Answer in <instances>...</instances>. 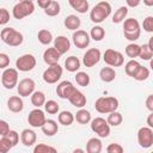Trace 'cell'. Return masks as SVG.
I'll use <instances>...</instances> for the list:
<instances>
[{"label":"cell","instance_id":"24","mask_svg":"<svg viewBox=\"0 0 153 153\" xmlns=\"http://www.w3.org/2000/svg\"><path fill=\"white\" fill-rule=\"evenodd\" d=\"M102 141L98 137H91L86 143V152L87 153H100L102 152Z\"/></svg>","mask_w":153,"mask_h":153},{"label":"cell","instance_id":"6","mask_svg":"<svg viewBox=\"0 0 153 153\" xmlns=\"http://www.w3.org/2000/svg\"><path fill=\"white\" fill-rule=\"evenodd\" d=\"M91 130L99 137H108L110 135V124L103 117H96L91 121Z\"/></svg>","mask_w":153,"mask_h":153},{"label":"cell","instance_id":"12","mask_svg":"<svg viewBox=\"0 0 153 153\" xmlns=\"http://www.w3.org/2000/svg\"><path fill=\"white\" fill-rule=\"evenodd\" d=\"M45 121H47L45 115L39 108L31 110L29 116H27V122L33 128H42V126L45 123Z\"/></svg>","mask_w":153,"mask_h":153},{"label":"cell","instance_id":"25","mask_svg":"<svg viewBox=\"0 0 153 153\" xmlns=\"http://www.w3.org/2000/svg\"><path fill=\"white\" fill-rule=\"evenodd\" d=\"M80 65H81V62L76 56H69L65 61V68L71 73H74L76 71H79Z\"/></svg>","mask_w":153,"mask_h":153},{"label":"cell","instance_id":"39","mask_svg":"<svg viewBox=\"0 0 153 153\" xmlns=\"http://www.w3.org/2000/svg\"><path fill=\"white\" fill-rule=\"evenodd\" d=\"M148 76H149V71H148V68L145 67V66H140V68L137 69V72L135 73V75H134L133 78H134L135 80H137V81H143V80H146Z\"/></svg>","mask_w":153,"mask_h":153},{"label":"cell","instance_id":"32","mask_svg":"<svg viewBox=\"0 0 153 153\" xmlns=\"http://www.w3.org/2000/svg\"><path fill=\"white\" fill-rule=\"evenodd\" d=\"M37 38H38V41H39L41 44H43V45H48V44L53 41V35H51V32H50L49 30H47V29H42V30L38 31Z\"/></svg>","mask_w":153,"mask_h":153},{"label":"cell","instance_id":"28","mask_svg":"<svg viewBox=\"0 0 153 153\" xmlns=\"http://www.w3.org/2000/svg\"><path fill=\"white\" fill-rule=\"evenodd\" d=\"M45 94L42 91H35L31 94V103L35 108H41L45 104Z\"/></svg>","mask_w":153,"mask_h":153},{"label":"cell","instance_id":"57","mask_svg":"<svg viewBox=\"0 0 153 153\" xmlns=\"http://www.w3.org/2000/svg\"><path fill=\"white\" fill-rule=\"evenodd\" d=\"M73 152H74V153H76V152H84V149H80V148H78V149H74Z\"/></svg>","mask_w":153,"mask_h":153},{"label":"cell","instance_id":"22","mask_svg":"<svg viewBox=\"0 0 153 153\" xmlns=\"http://www.w3.org/2000/svg\"><path fill=\"white\" fill-rule=\"evenodd\" d=\"M63 24H65V26H66L68 30H74V31H76V30L80 27V25H81V20H80V18L76 17L75 14H69V16H67V17L65 18Z\"/></svg>","mask_w":153,"mask_h":153},{"label":"cell","instance_id":"2","mask_svg":"<svg viewBox=\"0 0 153 153\" xmlns=\"http://www.w3.org/2000/svg\"><path fill=\"white\" fill-rule=\"evenodd\" d=\"M123 35L128 41H136L140 38L141 35V29H140V23L135 18H128L124 20L123 24Z\"/></svg>","mask_w":153,"mask_h":153},{"label":"cell","instance_id":"55","mask_svg":"<svg viewBox=\"0 0 153 153\" xmlns=\"http://www.w3.org/2000/svg\"><path fill=\"white\" fill-rule=\"evenodd\" d=\"M147 44H148V47L151 48V50L153 51V36L149 38V41H148V43H147Z\"/></svg>","mask_w":153,"mask_h":153},{"label":"cell","instance_id":"10","mask_svg":"<svg viewBox=\"0 0 153 153\" xmlns=\"http://www.w3.org/2000/svg\"><path fill=\"white\" fill-rule=\"evenodd\" d=\"M61 76H62V67L59 63L49 66L43 72V80L47 84H55L60 80Z\"/></svg>","mask_w":153,"mask_h":153},{"label":"cell","instance_id":"50","mask_svg":"<svg viewBox=\"0 0 153 153\" xmlns=\"http://www.w3.org/2000/svg\"><path fill=\"white\" fill-rule=\"evenodd\" d=\"M146 108L153 112V94H149L147 98H146Z\"/></svg>","mask_w":153,"mask_h":153},{"label":"cell","instance_id":"33","mask_svg":"<svg viewBox=\"0 0 153 153\" xmlns=\"http://www.w3.org/2000/svg\"><path fill=\"white\" fill-rule=\"evenodd\" d=\"M140 63L136 61V60H130V61H128L127 63H126V66H124V71H126V74L127 75H129V76H134L135 75V73L137 72V69L140 68Z\"/></svg>","mask_w":153,"mask_h":153},{"label":"cell","instance_id":"40","mask_svg":"<svg viewBox=\"0 0 153 153\" xmlns=\"http://www.w3.org/2000/svg\"><path fill=\"white\" fill-rule=\"evenodd\" d=\"M13 147H14L13 143L11 142V140H10L6 135L1 136V139H0V152H1V153H6V152H8L10 149H12Z\"/></svg>","mask_w":153,"mask_h":153},{"label":"cell","instance_id":"3","mask_svg":"<svg viewBox=\"0 0 153 153\" xmlns=\"http://www.w3.org/2000/svg\"><path fill=\"white\" fill-rule=\"evenodd\" d=\"M0 37L4 43H6L7 45H11V47H18L24 41L23 35L13 27H4L0 32Z\"/></svg>","mask_w":153,"mask_h":153},{"label":"cell","instance_id":"5","mask_svg":"<svg viewBox=\"0 0 153 153\" xmlns=\"http://www.w3.org/2000/svg\"><path fill=\"white\" fill-rule=\"evenodd\" d=\"M35 11V5L32 1H19L14 5L12 10V14L16 19H23L30 14H32Z\"/></svg>","mask_w":153,"mask_h":153},{"label":"cell","instance_id":"21","mask_svg":"<svg viewBox=\"0 0 153 153\" xmlns=\"http://www.w3.org/2000/svg\"><path fill=\"white\" fill-rule=\"evenodd\" d=\"M7 108L12 112H20L24 108V103H23V99L20 98V96L19 97L18 96L10 97L7 100Z\"/></svg>","mask_w":153,"mask_h":153},{"label":"cell","instance_id":"58","mask_svg":"<svg viewBox=\"0 0 153 153\" xmlns=\"http://www.w3.org/2000/svg\"><path fill=\"white\" fill-rule=\"evenodd\" d=\"M20 1H26V0H20ZM27 1H32V0H27Z\"/></svg>","mask_w":153,"mask_h":153},{"label":"cell","instance_id":"45","mask_svg":"<svg viewBox=\"0 0 153 153\" xmlns=\"http://www.w3.org/2000/svg\"><path fill=\"white\" fill-rule=\"evenodd\" d=\"M124 149L120 143H110L106 147V152L108 153H122Z\"/></svg>","mask_w":153,"mask_h":153},{"label":"cell","instance_id":"30","mask_svg":"<svg viewBox=\"0 0 153 153\" xmlns=\"http://www.w3.org/2000/svg\"><path fill=\"white\" fill-rule=\"evenodd\" d=\"M57 120H59V123L62 124V126H71L73 123V121L75 120L74 115L71 112V111H61L57 116Z\"/></svg>","mask_w":153,"mask_h":153},{"label":"cell","instance_id":"15","mask_svg":"<svg viewBox=\"0 0 153 153\" xmlns=\"http://www.w3.org/2000/svg\"><path fill=\"white\" fill-rule=\"evenodd\" d=\"M72 39H73V43L76 48L79 49H85L86 47H88L90 44V39H91V36L84 31V30H76L73 36H72Z\"/></svg>","mask_w":153,"mask_h":153},{"label":"cell","instance_id":"11","mask_svg":"<svg viewBox=\"0 0 153 153\" xmlns=\"http://www.w3.org/2000/svg\"><path fill=\"white\" fill-rule=\"evenodd\" d=\"M137 142L142 148H149L153 145V130L151 127H142L137 131Z\"/></svg>","mask_w":153,"mask_h":153},{"label":"cell","instance_id":"14","mask_svg":"<svg viewBox=\"0 0 153 153\" xmlns=\"http://www.w3.org/2000/svg\"><path fill=\"white\" fill-rule=\"evenodd\" d=\"M100 57H102V55H100V50L98 48H90L84 54L82 63L85 65V67H93L94 65H97L99 62Z\"/></svg>","mask_w":153,"mask_h":153},{"label":"cell","instance_id":"1","mask_svg":"<svg viewBox=\"0 0 153 153\" xmlns=\"http://www.w3.org/2000/svg\"><path fill=\"white\" fill-rule=\"evenodd\" d=\"M111 13V5L108 1H100L98 2L90 12V19L96 23L99 24L102 23L104 19H106Z\"/></svg>","mask_w":153,"mask_h":153},{"label":"cell","instance_id":"27","mask_svg":"<svg viewBox=\"0 0 153 153\" xmlns=\"http://www.w3.org/2000/svg\"><path fill=\"white\" fill-rule=\"evenodd\" d=\"M71 7L79 13H86L88 10V1L87 0H68Z\"/></svg>","mask_w":153,"mask_h":153},{"label":"cell","instance_id":"47","mask_svg":"<svg viewBox=\"0 0 153 153\" xmlns=\"http://www.w3.org/2000/svg\"><path fill=\"white\" fill-rule=\"evenodd\" d=\"M6 136L11 140V142L13 143V146H17V143L19 142V134H18L16 130H10V131L6 134Z\"/></svg>","mask_w":153,"mask_h":153},{"label":"cell","instance_id":"37","mask_svg":"<svg viewBox=\"0 0 153 153\" xmlns=\"http://www.w3.org/2000/svg\"><path fill=\"white\" fill-rule=\"evenodd\" d=\"M126 54L127 56L131 57V59H135V57H139L140 55V45L136 44V43H130L126 47Z\"/></svg>","mask_w":153,"mask_h":153},{"label":"cell","instance_id":"34","mask_svg":"<svg viewBox=\"0 0 153 153\" xmlns=\"http://www.w3.org/2000/svg\"><path fill=\"white\" fill-rule=\"evenodd\" d=\"M90 36H91L92 39L99 42V41H102V39L104 38V36H105V30H104V27H102V26H99V25H96V26H93V27L91 29Z\"/></svg>","mask_w":153,"mask_h":153},{"label":"cell","instance_id":"17","mask_svg":"<svg viewBox=\"0 0 153 153\" xmlns=\"http://www.w3.org/2000/svg\"><path fill=\"white\" fill-rule=\"evenodd\" d=\"M60 56H61V54L56 50L55 47H53V48H48V49L44 51V54H43V60H44V62H45L47 65L53 66V65L59 63Z\"/></svg>","mask_w":153,"mask_h":153},{"label":"cell","instance_id":"31","mask_svg":"<svg viewBox=\"0 0 153 153\" xmlns=\"http://www.w3.org/2000/svg\"><path fill=\"white\" fill-rule=\"evenodd\" d=\"M127 14H128V7L121 6L118 10L115 11V13H114V16H112V23H114V24H118V23L123 22V20L126 19Z\"/></svg>","mask_w":153,"mask_h":153},{"label":"cell","instance_id":"43","mask_svg":"<svg viewBox=\"0 0 153 153\" xmlns=\"http://www.w3.org/2000/svg\"><path fill=\"white\" fill-rule=\"evenodd\" d=\"M48 152L55 153L56 148H54V147H51L49 145H45V143H38L33 148V153H48Z\"/></svg>","mask_w":153,"mask_h":153},{"label":"cell","instance_id":"51","mask_svg":"<svg viewBox=\"0 0 153 153\" xmlns=\"http://www.w3.org/2000/svg\"><path fill=\"white\" fill-rule=\"evenodd\" d=\"M50 1H51V0H37V4H38V6H39L41 8L45 10V8L48 7V5L50 4Z\"/></svg>","mask_w":153,"mask_h":153},{"label":"cell","instance_id":"48","mask_svg":"<svg viewBox=\"0 0 153 153\" xmlns=\"http://www.w3.org/2000/svg\"><path fill=\"white\" fill-rule=\"evenodd\" d=\"M10 65V57L7 54L5 53H1L0 54V68L2 69H6V67Z\"/></svg>","mask_w":153,"mask_h":153},{"label":"cell","instance_id":"38","mask_svg":"<svg viewBox=\"0 0 153 153\" xmlns=\"http://www.w3.org/2000/svg\"><path fill=\"white\" fill-rule=\"evenodd\" d=\"M75 81L79 86H82V87H86L88 84H90V75L85 72H76L75 74Z\"/></svg>","mask_w":153,"mask_h":153},{"label":"cell","instance_id":"49","mask_svg":"<svg viewBox=\"0 0 153 153\" xmlns=\"http://www.w3.org/2000/svg\"><path fill=\"white\" fill-rule=\"evenodd\" d=\"M10 130H11V129H10V126H8V123H7L6 121L1 120V121H0V134H1V136L6 135V134H7Z\"/></svg>","mask_w":153,"mask_h":153},{"label":"cell","instance_id":"56","mask_svg":"<svg viewBox=\"0 0 153 153\" xmlns=\"http://www.w3.org/2000/svg\"><path fill=\"white\" fill-rule=\"evenodd\" d=\"M149 67H151V69L153 71V57L149 60Z\"/></svg>","mask_w":153,"mask_h":153},{"label":"cell","instance_id":"9","mask_svg":"<svg viewBox=\"0 0 153 153\" xmlns=\"http://www.w3.org/2000/svg\"><path fill=\"white\" fill-rule=\"evenodd\" d=\"M103 59H104L105 63L111 67H121L124 63V57H123L122 53H120L115 49H106L104 51Z\"/></svg>","mask_w":153,"mask_h":153},{"label":"cell","instance_id":"29","mask_svg":"<svg viewBox=\"0 0 153 153\" xmlns=\"http://www.w3.org/2000/svg\"><path fill=\"white\" fill-rule=\"evenodd\" d=\"M75 117V121L80 124H87L90 121H91V114L90 111H87L86 109H81L76 111V114L74 115Z\"/></svg>","mask_w":153,"mask_h":153},{"label":"cell","instance_id":"46","mask_svg":"<svg viewBox=\"0 0 153 153\" xmlns=\"http://www.w3.org/2000/svg\"><path fill=\"white\" fill-rule=\"evenodd\" d=\"M8 20H10V12L6 8L2 7L0 10V24L1 25H5V24L8 23Z\"/></svg>","mask_w":153,"mask_h":153},{"label":"cell","instance_id":"41","mask_svg":"<svg viewBox=\"0 0 153 153\" xmlns=\"http://www.w3.org/2000/svg\"><path fill=\"white\" fill-rule=\"evenodd\" d=\"M44 109H45V111H47L48 114H50V115H55V114H57L59 110H60L59 104H57L55 100H53V99L45 102V104H44Z\"/></svg>","mask_w":153,"mask_h":153},{"label":"cell","instance_id":"53","mask_svg":"<svg viewBox=\"0 0 153 153\" xmlns=\"http://www.w3.org/2000/svg\"><path fill=\"white\" fill-rule=\"evenodd\" d=\"M147 124H148V127H151L153 129V112H151L148 115V117H147Z\"/></svg>","mask_w":153,"mask_h":153},{"label":"cell","instance_id":"23","mask_svg":"<svg viewBox=\"0 0 153 153\" xmlns=\"http://www.w3.org/2000/svg\"><path fill=\"white\" fill-rule=\"evenodd\" d=\"M41 129H42V131H43L44 135H47V136H53V135H55V134L57 133L59 126H57V123H56L54 120H47L45 123L42 126Z\"/></svg>","mask_w":153,"mask_h":153},{"label":"cell","instance_id":"20","mask_svg":"<svg viewBox=\"0 0 153 153\" xmlns=\"http://www.w3.org/2000/svg\"><path fill=\"white\" fill-rule=\"evenodd\" d=\"M37 140V136H36V133L31 129H24L20 134V141L24 146L26 147H30L32 146Z\"/></svg>","mask_w":153,"mask_h":153},{"label":"cell","instance_id":"26","mask_svg":"<svg viewBox=\"0 0 153 153\" xmlns=\"http://www.w3.org/2000/svg\"><path fill=\"white\" fill-rule=\"evenodd\" d=\"M99 76L104 82H111L116 78V72L112 67H103L99 72Z\"/></svg>","mask_w":153,"mask_h":153},{"label":"cell","instance_id":"8","mask_svg":"<svg viewBox=\"0 0 153 153\" xmlns=\"http://www.w3.org/2000/svg\"><path fill=\"white\" fill-rule=\"evenodd\" d=\"M16 67L19 72H30L36 67V57L32 54H24L17 59Z\"/></svg>","mask_w":153,"mask_h":153},{"label":"cell","instance_id":"18","mask_svg":"<svg viewBox=\"0 0 153 153\" xmlns=\"http://www.w3.org/2000/svg\"><path fill=\"white\" fill-rule=\"evenodd\" d=\"M68 100H69L71 104H72L73 106H75V108H84V106L86 105V97H85V94H84L81 91H79L78 88H75V90L72 92V94L69 96Z\"/></svg>","mask_w":153,"mask_h":153},{"label":"cell","instance_id":"52","mask_svg":"<svg viewBox=\"0 0 153 153\" xmlns=\"http://www.w3.org/2000/svg\"><path fill=\"white\" fill-rule=\"evenodd\" d=\"M126 2H127V5L129 6V7H137L139 5H140V2H141V0H126Z\"/></svg>","mask_w":153,"mask_h":153},{"label":"cell","instance_id":"19","mask_svg":"<svg viewBox=\"0 0 153 153\" xmlns=\"http://www.w3.org/2000/svg\"><path fill=\"white\" fill-rule=\"evenodd\" d=\"M54 47L56 48V50L62 55V54H66L69 48H71V42L69 39L66 37V36H57L55 39H54Z\"/></svg>","mask_w":153,"mask_h":153},{"label":"cell","instance_id":"44","mask_svg":"<svg viewBox=\"0 0 153 153\" xmlns=\"http://www.w3.org/2000/svg\"><path fill=\"white\" fill-rule=\"evenodd\" d=\"M142 27L147 32H153V17L152 16H148V17H146L143 19Z\"/></svg>","mask_w":153,"mask_h":153},{"label":"cell","instance_id":"4","mask_svg":"<svg viewBox=\"0 0 153 153\" xmlns=\"http://www.w3.org/2000/svg\"><path fill=\"white\" fill-rule=\"evenodd\" d=\"M118 108V99L115 97H99L94 103V109L99 114H110Z\"/></svg>","mask_w":153,"mask_h":153},{"label":"cell","instance_id":"16","mask_svg":"<svg viewBox=\"0 0 153 153\" xmlns=\"http://www.w3.org/2000/svg\"><path fill=\"white\" fill-rule=\"evenodd\" d=\"M76 87L68 80H63L61 81L57 86H56V94L62 98V99H68L69 96L72 94V92L75 90Z\"/></svg>","mask_w":153,"mask_h":153},{"label":"cell","instance_id":"54","mask_svg":"<svg viewBox=\"0 0 153 153\" xmlns=\"http://www.w3.org/2000/svg\"><path fill=\"white\" fill-rule=\"evenodd\" d=\"M143 4L146 5V6H153V0H143Z\"/></svg>","mask_w":153,"mask_h":153},{"label":"cell","instance_id":"7","mask_svg":"<svg viewBox=\"0 0 153 153\" xmlns=\"http://www.w3.org/2000/svg\"><path fill=\"white\" fill-rule=\"evenodd\" d=\"M1 84L5 88L12 90L18 85V69L16 68H6L1 74Z\"/></svg>","mask_w":153,"mask_h":153},{"label":"cell","instance_id":"42","mask_svg":"<svg viewBox=\"0 0 153 153\" xmlns=\"http://www.w3.org/2000/svg\"><path fill=\"white\" fill-rule=\"evenodd\" d=\"M139 57L142 59V60H151L153 57V51L151 50L148 44L140 45V55H139Z\"/></svg>","mask_w":153,"mask_h":153},{"label":"cell","instance_id":"35","mask_svg":"<svg viewBox=\"0 0 153 153\" xmlns=\"http://www.w3.org/2000/svg\"><path fill=\"white\" fill-rule=\"evenodd\" d=\"M106 121H108V123H109L110 126H112V127H117V126H120V124L122 123L123 117H122V115H121L120 112H117V111H112V112H110V114L108 115Z\"/></svg>","mask_w":153,"mask_h":153},{"label":"cell","instance_id":"13","mask_svg":"<svg viewBox=\"0 0 153 153\" xmlns=\"http://www.w3.org/2000/svg\"><path fill=\"white\" fill-rule=\"evenodd\" d=\"M35 81L31 78H25L23 80L19 81V84L17 85V91L18 94L20 97H29L35 92Z\"/></svg>","mask_w":153,"mask_h":153},{"label":"cell","instance_id":"36","mask_svg":"<svg viewBox=\"0 0 153 153\" xmlns=\"http://www.w3.org/2000/svg\"><path fill=\"white\" fill-rule=\"evenodd\" d=\"M44 13L49 17H55L60 13V4L55 0H51L50 4L48 5V7L44 10Z\"/></svg>","mask_w":153,"mask_h":153}]
</instances>
